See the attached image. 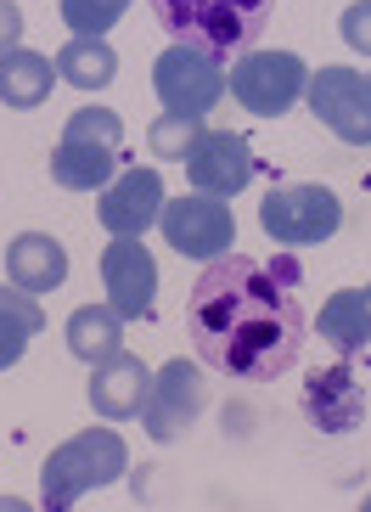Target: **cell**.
I'll return each instance as SVG.
<instances>
[{
  "label": "cell",
  "mask_w": 371,
  "mask_h": 512,
  "mask_svg": "<svg viewBox=\"0 0 371 512\" xmlns=\"http://www.w3.org/2000/svg\"><path fill=\"white\" fill-rule=\"evenodd\" d=\"M304 332H310V316H304L298 287L248 254L208 259V271L197 276L186 299V338L197 361L237 383L282 377L304 349Z\"/></svg>",
  "instance_id": "obj_1"
},
{
  "label": "cell",
  "mask_w": 371,
  "mask_h": 512,
  "mask_svg": "<svg viewBox=\"0 0 371 512\" xmlns=\"http://www.w3.org/2000/svg\"><path fill=\"white\" fill-rule=\"evenodd\" d=\"M147 6L175 46H197L214 57L253 51V40L276 12V0H147Z\"/></svg>",
  "instance_id": "obj_2"
},
{
  "label": "cell",
  "mask_w": 371,
  "mask_h": 512,
  "mask_svg": "<svg viewBox=\"0 0 371 512\" xmlns=\"http://www.w3.org/2000/svg\"><path fill=\"white\" fill-rule=\"evenodd\" d=\"M124 467H130L124 439L113 434V428H85V434H74L68 445H57V451L45 456V467H40V501L51 512H62V507H74L79 496H90L96 484L124 479Z\"/></svg>",
  "instance_id": "obj_3"
},
{
  "label": "cell",
  "mask_w": 371,
  "mask_h": 512,
  "mask_svg": "<svg viewBox=\"0 0 371 512\" xmlns=\"http://www.w3.org/2000/svg\"><path fill=\"white\" fill-rule=\"evenodd\" d=\"M119 141L124 119L113 107H79L74 119L62 124V141L51 152V181L62 192H96L119 175Z\"/></svg>",
  "instance_id": "obj_4"
},
{
  "label": "cell",
  "mask_w": 371,
  "mask_h": 512,
  "mask_svg": "<svg viewBox=\"0 0 371 512\" xmlns=\"http://www.w3.org/2000/svg\"><path fill=\"white\" fill-rule=\"evenodd\" d=\"M304 85H310L304 57L298 51H265V46L242 51L231 62V74H225V91L237 96L253 119H282L287 107L304 96Z\"/></svg>",
  "instance_id": "obj_5"
},
{
  "label": "cell",
  "mask_w": 371,
  "mask_h": 512,
  "mask_svg": "<svg viewBox=\"0 0 371 512\" xmlns=\"http://www.w3.org/2000/svg\"><path fill=\"white\" fill-rule=\"evenodd\" d=\"M152 91L164 102V113H186V119H203L214 113L225 96V57L197 46H169L164 57L152 62Z\"/></svg>",
  "instance_id": "obj_6"
},
{
  "label": "cell",
  "mask_w": 371,
  "mask_h": 512,
  "mask_svg": "<svg viewBox=\"0 0 371 512\" xmlns=\"http://www.w3.org/2000/svg\"><path fill=\"white\" fill-rule=\"evenodd\" d=\"M259 226L282 248H315L343 226V209L327 186H276L259 203Z\"/></svg>",
  "instance_id": "obj_7"
},
{
  "label": "cell",
  "mask_w": 371,
  "mask_h": 512,
  "mask_svg": "<svg viewBox=\"0 0 371 512\" xmlns=\"http://www.w3.org/2000/svg\"><path fill=\"white\" fill-rule=\"evenodd\" d=\"M158 231L175 254L186 259H220L237 237V220H231V203L214 192H192V197H169L164 214H158Z\"/></svg>",
  "instance_id": "obj_8"
},
{
  "label": "cell",
  "mask_w": 371,
  "mask_h": 512,
  "mask_svg": "<svg viewBox=\"0 0 371 512\" xmlns=\"http://www.w3.org/2000/svg\"><path fill=\"white\" fill-rule=\"evenodd\" d=\"M304 102L338 141L349 147H371V79L355 68H321L304 85Z\"/></svg>",
  "instance_id": "obj_9"
},
{
  "label": "cell",
  "mask_w": 371,
  "mask_h": 512,
  "mask_svg": "<svg viewBox=\"0 0 371 512\" xmlns=\"http://www.w3.org/2000/svg\"><path fill=\"white\" fill-rule=\"evenodd\" d=\"M102 287H107V304H113L124 321H147L152 304H158V259L147 254V242L141 237H113L107 242Z\"/></svg>",
  "instance_id": "obj_10"
},
{
  "label": "cell",
  "mask_w": 371,
  "mask_h": 512,
  "mask_svg": "<svg viewBox=\"0 0 371 512\" xmlns=\"http://www.w3.org/2000/svg\"><path fill=\"white\" fill-rule=\"evenodd\" d=\"M304 417L321 428V434H355L366 422V383L349 366V355L332 366H315L304 377Z\"/></svg>",
  "instance_id": "obj_11"
},
{
  "label": "cell",
  "mask_w": 371,
  "mask_h": 512,
  "mask_svg": "<svg viewBox=\"0 0 371 512\" xmlns=\"http://www.w3.org/2000/svg\"><path fill=\"white\" fill-rule=\"evenodd\" d=\"M197 417H203V372H197L192 361H169L164 372L152 377L141 422H147V434L158 439V445H169V439L192 434Z\"/></svg>",
  "instance_id": "obj_12"
},
{
  "label": "cell",
  "mask_w": 371,
  "mask_h": 512,
  "mask_svg": "<svg viewBox=\"0 0 371 512\" xmlns=\"http://www.w3.org/2000/svg\"><path fill=\"white\" fill-rule=\"evenodd\" d=\"M186 175H192L197 192L237 197L242 186L253 181L248 136H237V130H203V136H197V147L186 152Z\"/></svg>",
  "instance_id": "obj_13"
},
{
  "label": "cell",
  "mask_w": 371,
  "mask_h": 512,
  "mask_svg": "<svg viewBox=\"0 0 371 512\" xmlns=\"http://www.w3.org/2000/svg\"><path fill=\"white\" fill-rule=\"evenodd\" d=\"M164 175L158 169H130V175H113L102 186V226L113 237H141L147 226H158L164 214Z\"/></svg>",
  "instance_id": "obj_14"
},
{
  "label": "cell",
  "mask_w": 371,
  "mask_h": 512,
  "mask_svg": "<svg viewBox=\"0 0 371 512\" xmlns=\"http://www.w3.org/2000/svg\"><path fill=\"white\" fill-rule=\"evenodd\" d=\"M147 394H152V372L141 366V355H107L96 372H90V406L96 417L107 422H130L147 411Z\"/></svg>",
  "instance_id": "obj_15"
},
{
  "label": "cell",
  "mask_w": 371,
  "mask_h": 512,
  "mask_svg": "<svg viewBox=\"0 0 371 512\" xmlns=\"http://www.w3.org/2000/svg\"><path fill=\"white\" fill-rule=\"evenodd\" d=\"M6 282H17L23 293H57L62 282H68V254H62L57 237H45V231H23V237H12V248H6Z\"/></svg>",
  "instance_id": "obj_16"
},
{
  "label": "cell",
  "mask_w": 371,
  "mask_h": 512,
  "mask_svg": "<svg viewBox=\"0 0 371 512\" xmlns=\"http://www.w3.org/2000/svg\"><path fill=\"white\" fill-rule=\"evenodd\" d=\"M315 327H321V338H327L338 355H360V349H371V293L366 287H338V293L321 304Z\"/></svg>",
  "instance_id": "obj_17"
},
{
  "label": "cell",
  "mask_w": 371,
  "mask_h": 512,
  "mask_svg": "<svg viewBox=\"0 0 371 512\" xmlns=\"http://www.w3.org/2000/svg\"><path fill=\"white\" fill-rule=\"evenodd\" d=\"M51 79H57V62H45L40 51H0V102L17 107V113H29L51 96Z\"/></svg>",
  "instance_id": "obj_18"
},
{
  "label": "cell",
  "mask_w": 371,
  "mask_h": 512,
  "mask_svg": "<svg viewBox=\"0 0 371 512\" xmlns=\"http://www.w3.org/2000/svg\"><path fill=\"white\" fill-rule=\"evenodd\" d=\"M119 344H124V316L113 304H79L74 316H68V349H74V361L102 366L107 355H119Z\"/></svg>",
  "instance_id": "obj_19"
},
{
  "label": "cell",
  "mask_w": 371,
  "mask_h": 512,
  "mask_svg": "<svg viewBox=\"0 0 371 512\" xmlns=\"http://www.w3.org/2000/svg\"><path fill=\"white\" fill-rule=\"evenodd\" d=\"M113 74H119V51L107 46V40L74 34L57 51V79H68L74 91H102V85H113Z\"/></svg>",
  "instance_id": "obj_20"
},
{
  "label": "cell",
  "mask_w": 371,
  "mask_h": 512,
  "mask_svg": "<svg viewBox=\"0 0 371 512\" xmlns=\"http://www.w3.org/2000/svg\"><path fill=\"white\" fill-rule=\"evenodd\" d=\"M203 136V119H186V113H158L147 130V147L164 158V164H186V152Z\"/></svg>",
  "instance_id": "obj_21"
},
{
  "label": "cell",
  "mask_w": 371,
  "mask_h": 512,
  "mask_svg": "<svg viewBox=\"0 0 371 512\" xmlns=\"http://www.w3.org/2000/svg\"><path fill=\"white\" fill-rule=\"evenodd\" d=\"M62 12V23L74 34H90V40H102L113 23H119L124 12H130V0H62L57 6Z\"/></svg>",
  "instance_id": "obj_22"
},
{
  "label": "cell",
  "mask_w": 371,
  "mask_h": 512,
  "mask_svg": "<svg viewBox=\"0 0 371 512\" xmlns=\"http://www.w3.org/2000/svg\"><path fill=\"white\" fill-rule=\"evenodd\" d=\"M0 327H17V332H29V338L45 327L34 293H23L17 282H0Z\"/></svg>",
  "instance_id": "obj_23"
},
{
  "label": "cell",
  "mask_w": 371,
  "mask_h": 512,
  "mask_svg": "<svg viewBox=\"0 0 371 512\" xmlns=\"http://www.w3.org/2000/svg\"><path fill=\"white\" fill-rule=\"evenodd\" d=\"M338 34H343V46L349 51H366L371 57V0H355V6L338 17Z\"/></svg>",
  "instance_id": "obj_24"
},
{
  "label": "cell",
  "mask_w": 371,
  "mask_h": 512,
  "mask_svg": "<svg viewBox=\"0 0 371 512\" xmlns=\"http://www.w3.org/2000/svg\"><path fill=\"white\" fill-rule=\"evenodd\" d=\"M23 349H29V332L0 327V372H12V366L23 361Z\"/></svg>",
  "instance_id": "obj_25"
},
{
  "label": "cell",
  "mask_w": 371,
  "mask_h": 512,
  "mask_svg": "<svg viewBox=\"0 0 371 512\" xmlns=\"http://www.w3.org/2000/svg\"><path fill=\"white\" fill-rule=\"evenodd\" d=\"M23 40V12H17V0H0V51H12Z\"/></svg>",
  "instance_id": "obj_26"
},
{
  "label": "cell",
  "mask_w": 371,
  "mask_h": 512,
  "mask_svg": "<svg viewBox=\"0 0 371 512\" xmlns=\"http://www.w3.org/2000/svg\"><path fill=\"white\" fill-rule=\"evenodd\" d=\"M270 271H276V276H282V282H293V287H304V265H298V259H276V265H270Z\"/></svg>",
  "instance_id": "obj_27"
},
{
  "label": "cell",
  "mask_w": 371,
  "mask_h": 512,
  "mask_svg": "<svg viewBox=\"0 0 371 512\" xmlns=\"http://www.w3.org/2000/svg\"><path fill=\"white\" fill-rule=\"evenodd\" d=\"M366 512H371V496H366Z\"/></svg>",
  "instance_id": "obj_28"
},
{
  "label": "cell",
  "mask_w": 371,
  "mask_h": 512,
  "mask_svg": "<svg viewBox=\"0 0 371 512\" xmlns=\"http://www.w3.org/2000/svg\"><path fill=\"white\" fill-rule=\"evenodd\" d=\"M366 293H371V287H366Z\"/></svg>",
  "instance_id": "obj_29"
}]
</instances>
